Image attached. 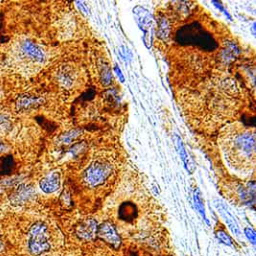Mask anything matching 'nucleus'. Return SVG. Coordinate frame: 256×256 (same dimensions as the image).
I'll use <instances>...</instances> for the list:
<instances>
[{
	"mask_svg": "<svg viewBox=\"0 0 256 256\" xmlns=\"http://www.w3.org/2000/svg\"><path fill=\"white\" fill-rule=\"evenodd\" d=\"M13 56L17 63L25 66H40L46 61L44 50L30 39L20 40L14 47Z\"/></svg>",
	"mask_w": 256,
	"mask_h": 256,
	"instance_id": "1",
	"label": "nucleus"
},
{
	"mask_svg": "<svg viewBox=\"0 0 256 256\" xmlns=\"http://www.w3.org/2000/svg\"><path fill=\"white\" fill-rule=\"evenodd\" d=\"M111 80H112L111 70L108 66L104 65V67L101 70V81L103 82L104 85H108L111 83Z\"/></svg>",
	"mask_w": 256,
	"mask_h": 256,
	"instance_id": "19",
	"label": "nucleus"
},
{
	"mask_svg": "<svg viewBox=\"0 0 256 256\" xmlns=\"http://www.w3.org/2000/svg\"><path fill=\"white\" fill-rule=\"evenodd\" d=\"M97 222L94 219H86L77 225L75 233L78 238L82 240H92L97 234Z\"/></svg>",
	"mask_w": 256,
	"mask_h": 256,
	"instance_id": "7",
	"label": "nucleus"
},
{
	"mask_svg": "<svg viewBox=\"0 0 256 256\" xmlns=\"http://www.w3.org/2000/svg\"><path fill=\"white\" fill-rule=\"evenodd\" d=\"M238 54H239L238 47L233 42H228L225 44V46L222 50L221 57L224 62L229 63V62L233 61L234 58H236Z\"/></svg>",
	"mask_w": 256,
	"mask_h": 256,
	"instance_id": "12",
	"label": "nucleus"
},
{
	"mask_svg": "<svg viewBox=\"0 0 256 256\" xmlns=\"http://www.w3.org/2000/svg\"><path fill=\"white\" fill-rule=\"evenodd\" d=\"M81 131L79 129H73V130H70L64 134H62L61 136H59L58 138V142L60 144H69L71 143L72 141H74L79 135H80Z\"/></svg>",
	"mask_w": 256,
	"mask_h": 256,
	"instance_id": "17",
	"label": "nucleus"
},
{
	"mask_svg": "<svg viewBox=\"0 0 256 256\" xmlns=\"http://www.w3.org/2000/svg\"><path fill=\"white\" fill-rule=\"evenodd\" d=\"M215 236H216L217 239L220 240V242L224 243L225 245H228V246H231V247L233 246V242H232L230 236L226 232H224L222 230H218V231H216Z\"/></svg>",
	"mask_w": 256,
	"mask_h": 256,
	"instance_id": "18",
	"label": "nucleus"
},
{
	"mask_svg": "<svg viewBox=\"0 0 256 256\" xmlns=\"http://www.w3.org/2000/svg\"><path fill=\"white\" fill-rule=\"evenodd\" d=\"M175 144H176V148L177 150L179 151V154H180V157L183 161V164L184 166L186 167V169L189 171V172H192L193 170V165L191 164V162L189 161V158L187 156V153H186V150H185V147H184V144L182 142V140L180 139V137L178 135H175Z\"/></svg>",
	"mask_w": 256,
	"mask_h": 256,
	"instance_id": "13",
	"label": "nucleus"
},
{
	"mask_svg": "<svg viewBox=\"0 0 256 256\" xmlns=\"http://www.w3.org/2000/svg\"><path fill=\"white\" fill-rule=\"evenodd\" d=\"M40 189L45 193H53L60 187V176L57 172H52L43 177L39 182Z\"/></svg>",
	"mask_w": 256,
	"mask_h": 256,
	"instance_id": "9",
	"label": "nucleus"
},
{
	"mask_svg": "<svg viewBox=\"0 0 256 256\" xmlns=\"http://www.w3.org/2000/svg\"><path fill=\"white\" fill-rule=\"evenodd\" d=\"M112 165L104 161L91 163L83 173V181L90 187H97L103 184L112 173Z\"/></svg>",
	"mask_w": 256,
	"mask_h": 256,
	"instance_id": "3",
	"label": "nucleus"
},
{
	"mask_svg": "<svg viewBox=\"0 0 256 256\" xmlns=\"http://www.w3.org/2000/svg\"><path fill=\"white\" fill-rule=\"evenodd\" d=\"M44 102V99L39 96L30 94L20 95L15 101L16 110L19 112H28L39 107Z\"/></svg>",
	"mask_w": 256,
	"mask_h": 256,
	"instance_id": "6",
	"label": "nucleus"
},
{
	"mask_svg": "<svg viewBox=\"0 0 256 256\" xmlns=\"http://www.w3.org/2000/svg\"><path fill=\"white\" fill-rule=\"evenodd\" d=\"M96 235L114 248H118L121 243L120 236L118 235L115 227L110 222H103L102 224H100L97 227Z\"/></svg>",
	"mask_w": 256,
	"mask_h": 256,
	"instance_id": "5",
	"label": "nucleus"
},
{
	"mask_svg": "<svg viewBox=\"0 0 256 256\" xmlns=\"http://www.w3.org/2000/svg\"><path fill=\"white\" fill-rule=\"evenodd\" d=\"M215 206L218 210V212L221 214L222 218L225 220L228 228L230 229V231L236 235L237 237H240L241 236V233H240V230L238 228V225L236 223V221L234 220V218L232 217V215L228 212V210L225 208V206L220 202V201H216L215 202Z\"/></svg>",
	"mask_w": 256,
	"mask_h": 256,
	"instance_id": "11",
	"label": "nucleus"
},
{
	"mask_svg": "<svg viewBox=\"0 0 256 256\" xmlns=\"http://www.w3.org/2000/svg\"><path fill=\"white\" fill-rule=\"evenodd\" d=\"M193 201H194V205L197 208V210H198L199 214L201 215L202 219L209 225V220L206 217L204 205H203V202H202V199H201V195H200L198 189H195V191L193 192Z\"/></svg>",
	"mask_w": 256,
	"mask_h": 256,
	"instance_id": "16",
	"label": "nucleus"
},
{
	"mask_svg": "<svg viewBox=\"0 0 256 256\" xmlns=\"http://www.w3.org/2000/svg\"><path fill=\"white\" fill-rule=\"evenodd\" d=\"M50 248L47 226L43 222L32 224L28 230V249L33 255H40Z\"/></svg>",
	"mask_w": 256,
	"mask_h": 256,
	"instance_id": "2",
	"label": "nucleus"
},
{
	"mask_svg": "<svg viewBox=\"0 0 256 256\" xmlns=\"http://www.w3.org/2000/svg\"><path fill=\"white\" fill-rule=\"evenodd\" d=\"M133 12L136 17L138 26L143 30V32L150 31L152 24V16L150 12L141 6L134 7Z\"/></svg>",
	"mask_w": 256,
	"mask_h": 256,
	"instance_id": "10",
	"label": "nucleus"
},
{
	"mask_svg": "<svg viewBox=\"0 0 256 256\" xmlns=\"http://www.w3.org/2000/svg\"><path fill=\"white\" fill-rule=\"evenodd\" d=\"M0 250H1V244H0Z\"/></svg>",
	"mask_w": 256,
	"mask_h": 256,
	"instance_id": "23",
	"label": "nucleus"
},
{
	"mask_svg": "<svg viewBox=\"0 0 256 256\" xmlns=\"http://www.w3.org/2000/svg\"><path fill=\"white\" fill-rule=\"evenodd\" d=\"M7 150H8V145L0 139V154L6 152Z\"/></svg>",
	"mask_w": 256,
	"mask_h": 256,
	"instance_id": "22",
	"label": "nucleus"
},
{
	"mask_svg": "<svg viewBox=\"0 0 256 256\" xmlns=\"http://www.w3.org/2000/svg\"><path fill=\"white\" fill-rule=\"evenodd\" d=\"M14 167L13 158L10 155H6L0 159V175H9Z\"/></svg>",
	"mask_w": 256,
	"mask_h": 256,
	"instance_id": "14",
	"label": "nucleus"
},
{
	"mask_svg": "<svg viewBox=\"0 0 256 256\" xmlns=\"http://www.w3.org/2000/svg\"><path fill=\"white\" fill-rule=\"evenodd\" d=\"M158 36L163 41H166L170 33V25L168 20L165 17H161L158 21Z\"/></svg>",
	"mask_w": 256,
	"mask_h": 256,
	"instance_id": "15",
	"label": "nucleus"
},
{
	"mask_svg": "<svg viewBox=\"0 0 256 256\" xmlns=\"http://www.w3.org/2000/svg\"><path fill=\"white\" fill-rule=\"evenodd\" d=\"M244 233H245L246 237L248 238V240H249V241L254 245V244H255V242H256V234H255L254 230H253L252 228L248 227V228H245Z\"/></svg>",
	"mask_w": 256,
	"mask_h": 256,
	"instance_id": "20",
	"label": "nucleus"
},
{
	"mask_svg": "<svg viewBox=\"0 0 256 256\" xmlns=\"http://www.w3.org/2000/svg\"><path fill=\"white\" fill-rule=\"evenodd\" d=\"M233 148L236 155L246 159H253L255 152L254 134L250 132H242L233 139Z\"/></svg>",
	"mask_w": 256,
	"mask_h": 256,
	"instance_id": "4",
	"label": "nucleus"
},
{
	"mask_svg": "<svg viewBox=\"0 0 256 256\" xmlns=\"http://www.w3.org/2000/svg\"><path fill=\"white\" fill-rule=\"evenodd\" d=\"M113 70H114V72L116 73V75L118 76L119 80H120L121 82H124V76H123V74H122V71H121V69L119 68V66H118L117 64H115V65H114V67H113Z\"/></svg>",
	"mask_w": 256,
	"mask_h": 256,
	"instance_id": "21",
	"label": "nucleus"
},
{
	"mask_svg": "<svg viewBox=\"0 0 256 256\" xmlns=\"http://www.w3.org/2000/svg\"><path fill=\"white\" fill-rule=\"evenodd\" d=\"M34 190L31 186L21 183L19 184L10 195V202L13 205H21L33 197Z\"/></svg>",
	"mask_w": 256,
	"mask_h": 256,
	"instance_id": "8",
	"label": "nucleus"
}]
</instances>
